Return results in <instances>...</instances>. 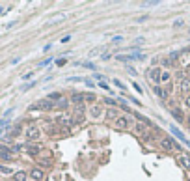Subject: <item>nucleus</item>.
<instances>
[{
    "label": "nucleus",
    "mask_w": 190,
    "mask_h": 181,
    "mask_svg": "<svg viewBox=\"0 0 190 181\" xmlns=\"http://www.w3.org/2000/svg\"><path fill=\"white\" fill-rule=\"evenodd\" d=\"M56 123H58V127H62V129H71V127L77 125V120H75L73 114H60V116L56 118Z\"/></svg>",
    "instance_id": "f257e3e1"
},
{
    "label": "nucleus",
    "mask_w": 190,
    "mask_h": 181,
    "mask_svg": "<svg viewBox=\"0 0 190 181\" xmlns=\"http://www.w3.org/2000/svg\"><path fill=\"white\" fill-rule=\"evenodd\" d=\"M52 108H56V103H52L49 97L41 99V101H37V103H34L30 106V110H52Z\"/></svg>",
    "instance_id": "f03ea898"
},
{
    "label": "nucleus",
    "mask_w": 190,
    "mask_h": 181,
    "mask_svg": "<svg viewBox=\"0 0 190 181\" xmlns=\"http://www.w3.org/2000/svg\"><path fill=\"white\" fill-rule=\"evenodd\" d=\"M114 123H116V129H121V131H125V129H132V127H134L132 118H129V116H120Z\"/></svg>",
    "instance_id": "7ed1b4c3"
},
{
    "label": "nucleus",
    "mask_w": 190,
    "mask_h": 181,
    "mask_svg": "<svg viewBox=\"0 0 190 181\" xmlns=\"http://www.w3.org/2000/svg\"><path fill=\"white\" fill-rule=\"evenodd\" d=\"M25 137H26L28 142H32V140H39V137H41V129L36 127V125H30V127H26V131H25Z\"/></svg>",
    "instance_id": "20e7f679"
},
{
    "label": "nucleus",
    "mask_w": 190,
    "mask_h": 181,
    "mask_svg": "<svg viewBox=\"0 0 190 181\" xmlns=\"http://www.w3.org/2000/svg\"><path fill=\"white\" fill-rule=\"evenodd\" d=\"M162 67H151V69L146 73V77L149 79V80H153L155 84H160V77H162Z\"/></svg>",
    "instance_id": "39448f33"
},
{
    "label": "nucleus",
    "mask_w": 190,
    "mask_h": 181,
    "mask_svg": "<svg viewBox=\"0 0 190 181\" xmlns=\"http://www.w3.org/2000/svg\"><path fill=\"white\" fill-rule=\"evenodd\" d=\"M84 114H86V105H73V116L77 120V123L84 121Z\"/></svg>",
    "instance_id": "423d86ee"
},
{
    "label": "nucleus",
    "mask_w": 190,
    "mask_h": 181,
    "mask_svg": "<svg viewBox=\"0 0 190 181\" xmlns=\"http://www.w3.org/2000/svg\"><path fill=\"white\" fill-rule=\"evenodd\" d=\"M88 114H89V118H93V120H99V118L104 114V110H103L101 105H91L89 110H88Z\"/></svg>",
    "instance_id": "0eeeda50"
},
{
    "label": "nucleus",
    "mask_w": 190,
    "mask_h": 181,
    "mask_svg": "<svg viewBox=\"0 0 190 181\" xmlns=\"http://www.w3.org/2000/svg\"><path fill=\"white\" fill-rule=\"evenodd\" d=\"M11 159H13L11 148H6L4 144H0V161H11Z\"/></svg>",
    "instance_id": "6e6552de"
},
{
    "label": "nucleus",
    "mask_w": 190,
    "mask_h": 181,
    "mask_svg": "<svg viewBox=\"0 0 190 181\" xmlns=\"http://www.w3.org/2000/svg\"><path fill=\"white\" fill-rule=\"evenodd\" d=\"M153 92H155V95H157V97H160L162 101H168V99H170V94L166 92V88H164V86L160 88L158 84H155V86H153Z\"/></svg>",
    "instance_id": "1a4fd4ad"
},
{
    "label": "nucleus",
    "mask_w": 190,
    "mask_h": 181,
    "mask_svg": "<svg viewBox=\"0 0 190 181\" xmlns=\"http://www.w3.org/2000/svg\"><path fill=\"white\" fill-rule=\"evenodd\" d=\"M170 131H172V134H173V137H175V138H177L181 144H186V146L190 144V142H188V138L184 137V134H183V133H181V131H179L175 125H172V127H170Z\"/></svg>",
    "instance_id": "9d476101"
},
{
    "label": "nucleus",
    "mask_w": 190,
    "mask_h": 181,
    "mask_svg": "<svg viewBox=\"0 0 190 181\" xmlns=\"http://www.w3.org/2000/svg\"><path fill=\"white\" fill-rule=\"evenodd\" d=\"M132 116L140 121V123H144V125H147V127H151V129H155V125H153V121L149 120V118H146V116H142L140 112H136V110H132Z\"/></svg>",
    "instance_id": "9b49d317"
},
{
    "label": "nucleus",
    "mask_w": 190,
    "mask_h": 181,
    "mask_svg": "<svg viewBox=\"0 0 190 181\" xmlns=\"http://www.w3.org/2000/svg\"><path fill=\"white\" fill-rule=\"evenodd\" d=\"M25 151H26L28 155L36 157V155L41 153V146H37V144H25Z\"/></svg>",
    "instance_id": "f8f14e48"
},
{
    "label": "nucleus",
    "mask_w": 190,
    "mask_h": 181,
    "mask_svg": "<svg viewBox=\"0 0 190 181\" xmlns=\"http://www.w3.org/2000/svg\"><path fill=\"white\" fill-rule=\"evenodd\" d=\"M175 140H172V138H162L160 140V146H162V149L164 151H172V149H175Z\"/></svg>",
    "instance_id": "ddd939ff"
},
{
    "label": "nucleus",
    "mask_w": 190,
    "mask_h": 181,
    "mask_svg": "<svg viewBox=\"0 0 190 181\" xmlns=\"http://www.w3.org/2000/svg\"><path fill=\"white\" fill-rule=\"evenodd\" d=\"M177 163L181 164V168H184V170H188V172H190V157H188V155L181 153V155H179V159H177Z\"/></svg>",
    "instance_id": "4468645a"
},
{
    "label": "nucleus",
    "mask_w": 190,
    "mask_h": 181,
    "mask_svg": "<svg viewBox=\"0 0 190 181\" xmlns=\"http://www.w3.org/2000/svg\"><path fill=\"white\" fill-rule=\"evenodd\" d=\"M30 177H32L34 181H43L45 172H43L41 168H32V170H30Z\"/></svg>",
    "instance_id": "2eb2a0df"
},
{
    "label": "nucleus",
    "mask_w": 190,
    "mask_h": 181,
    "mask_svg": "<svg viewBox=\"0 0 190 181\" xmlns=\"http://www.w3.org/2000/svg\"><path fill=\"white\" fill-rule=\"evenodd\" d=\"M69 99H71V103H73V105H82V103H86V97H84V94H80V92H75Z\"/></svg>",
    "instance_id": "dca6fc26"
},
{
    "label": "nucleus",
    "mask_w": 190,
    "mask_h": 181,
    "mask_svg": "<svg viewBox=\"0 0 190 181\" xmlns=\"http://www.w3.org/2000/svg\"><path fill=\"white\" fill-rule=\"evenodd\" d=\"M104 114H106V120H117L120 118V108H106L104 110Z\"/></svg>",
    "instance_id": "f3484780"
},
{
    "label": "nucleus",
    "mask_w": 190,
    "mask_h": 181,
    "mask_svg": "<svg viewBox=\"0 0 190 181\" xmlns=\"http://www.w3.org/2000/svg\"><path fill=\"white\" fill-rule=\"evenodd\" d=\"M179 90H181L183 94L188 95V94H190V79H186V77L181 79V82H179Z\"/></svg>",
    "instance_id": "a211bd4d"
},
{
    "label": "nucleus",
    "mask_w": 190,
    "mask_h": 181,
    "mask_svg": "<svg viewBox=\"0 0 190 181\" xmlns=\"http://www.w3.org/2000/svg\"><path fill=\"white\" fill-rule=\"evenodd\" d=\"M170 82H172V73H170L168 69H164V71H162V77H160V84H162V86H168Z\"/></svg>",
    "instance_id": "6ab92c4d"
},
{
    "label": "nucleus",
    "mask_w": 190,
    "mask_h": 181,
    "mask_svg": "<svg viewBox=\"0 0 190 181\" xmlns=\"http://www.w3.org/2000/svg\"><path fill=\"white\" fill-rule=\"evenodd\" d=\"M172 118L177 121V123H181V121H184V116H183V112H181V108H173L172 110Z\"/></svg>",
    "instance_id": "aec40b11"
},
{
    "label": "nucleus",
    "mask_w": 190,
    "mask_h": 181,
    "mask_svg": "<svg viewBox=\"0 0 190 181\" xmlns=\"http://www.w3.org/2000/svg\"><path fill=\"white\" fill-rule=\"evenodd\" d=\"M69 105H71V99L62 97V99L56 103V108H60V110H67V108H69Z\"/></svg>",
    "instance_id": "412c9836"
},
{
    "label": "nucleus",
    "mask_w": 190,
    "mask_h": 181,
    "mask_svg": "<svg viewBox=\"0 0 190 181\" xmlns=\"http://www.w3.org/2000/svg\"><path fill=\"white\" fill-rule=\"evenodd\" d=\"M134 131H136L138 134H142V137H146V134H147V133H146V131H147V125H144V123L138 121V123H134Z\"/></svg>",
    "instance_id": "4be33fe9"
},
{
    "label": "nucleus",
    "mask_w": 190,
    "mask_h": 181,
    "mask_svg": "<svg viewBox=\"0 0 190 181\" xmlns=\"http://www.w3.org/2000/svg\"><path fill=\"white\" fill-rule=\"evenodd\" d=\"M13 179H15V181H26V179H28V174H26L25 170H19V172L13 174Z\"/></svg>",
    "instance_id": "5701e85b"
},
{
    "label": "nucleus",
    "mask_w": 190,
    "mask_h": 181,
    "mask_svg": "<svg viewBox=\"0 0 190 181\" xmlns=\"http://www.w3.org/2000/svg\"><path fill=\"white\" fill-rule=\"evenodd\" d=\"M103 103L108 105V108H117V101L112 99V97H103Z\"/></svg>",
    "instance_id": "b1692460"
},
{
    "label": "nucleus",
    "mask_w": 190,
    "mask_h": 181,
    "mask_svg": "<svg viewBox=\"0 0 190 181\" xmlns=\"http://www.w3.org/2000/svg\"><path fill=\"white\" fill-rule=\"evenodd\" d=\"M77 65H84V67H88V69H91V71H97V65H95L93 62H77Z\"/></svg>",
    "instance_id": "393cba45"
},
{
    "label": "nucleus",
    "mask_w": 190,
    "mask_h": 181,
    "mask_svg": "<svg viewBox=\"0 0 190 181\" xmlns=\"http://www.w3.org/2000/svg\"><path fill=\"white\" fill-rule=\"evenodd\" d=\"M0 174L2 175H11V174H15L10 166H6V164H0Z\"/></svg>",
    "instance_id": "a878e982"
},
{
    "label": "nucleus",
    "mask_w": 190,
    "mask_h": 181,
    "mask_svg": "<svg viewBox=\"0 0 190 181\" xmlns=\"http://www.w3.org/2000/svg\"><path fill=\"white\" fill-rule=\"evenodd\" d=\"M49 99H51L52 103H58V101L62 99V94H60V92H52V94L49 95Z\"/></svg>",
    "instance_id": "bb28decb"
},
{
    "label": "nucleus",
    "mask_w": 190,
    "mask_h": 181,
    "mask_svg": "<svg viewBox=\"0 0 190 181\" xmlns=\"http://www.w3.org/2000/svg\"><path fill=\"white\" fill-rule=\"evenodd\" d=\"M114 84H116L117 88H120V90H123V92H125V90H127V86H125V82H123V80H120V79H114Z\"/></svg>",
    "instance_id": "cd10ccee"
},
{
    "label": "nucleus",
    "mask_w": 190,
    "mask_h": 181,
    "mask_svg": "<svg viewBox=\"0 0 190 181\" xmlns=\"http://www.w3.org/2000/svg\"><path fill=\"white\" fill-rule=\"evenodd\" d=\"M84 97H86L88 103H95V99H97V97H95V94H91V92H89V94H84Z\"/></svg>",
    "instance_id": "c85d7f7f"
},
{
    "label": "nucleus",
    "mask_w": 190,
    "mask_h": 181,
    "mask_svg": "<svg viewBox=\"0 0 190 181\" xmlns=\"http://www.w3.org/2000/svg\"><path fill=\"white\" fill-rule=\"evenodd\" d=\"M36 86V80H32V82H28V84H25L21 88V92H26V90H30V88H34Z\"/></svg>",
    "instance_id": "c756f323"
},
{
    "label": "nucleus",
    "mask_w": 190,
    "mask_h": 181,
    "mask_svg": "<svg viewBox=\"0 0 190 181\" xmlns=\"http://www.w3.org/2000/svg\"><path fill=\"white\" fill-rule=\"evenodd\" d=\"M160 2H158V0H153V2H142V6H144V8H151V6H158Z\"/></svg>",
    "instance_id": "7c9ffc66"
},
{
    "label": "nucleus",
    "mask_w": 190,
    "mask_h": 181,
    "mask_svg": "<svg viewBox=\"0 0 190 181\" xmlns=\"http://www.w3.org/2000/svg\"><path fill=\"white\" fill-rule=\"evenodd\" d=\"M51 62H52V58H45V60H41V62H39V67H47Z\"/></svg>",
    "instance_id": "2f4dec72"
},
{
    "label": "nucleus",
    "mask_w": 190,
    "mask_h": 181,
    "mask_svg": "<svg viewBox=\"0 0 190 181\" xmlns=\"http://www.w3.org/2000/svg\"><path fill=\"white\" fill-rule=\"evenodd\" d=\"M84 84H86L88 88H93V86H97V84H95V82H93L91 79H84Z\"/></svg>",
    "instance_id": "473e14b6"
},
{
    "label": "nucleus",
    "mask_w": 190,
    "mask_h": 181,
    "mask_svg": "<svg viewBox=\"0 0 190 181\" xmlns=\"http://www.w3.org/2000/svg\"><path fill=\"white\" fill-rule=\"evenodd\" d=\"M183 22H184L183 19H175V21H173V26H175V28H181V26H183Z\"/></svg>",
    "instance_id": "72a5a7b5"
},
{
    "label": "nucleus",
    "mask_w": 190,
    "mask_h": 181,
    "mask_svg": "<svg viewBox=\"0 0 190 181\" xmlns=\"http://www.w3.org/2000/svg\"><path fill=\"white\" fill-rule=\"evenodd\" d=\"M127 73H129L131 77H136V75H138V71L134 69V67H127Z\"/></svg>",
    "instance_id": "f704fd0d"
},
{
    "label": "nucleus",
    "mask_w": 190,
    "mask_h": 181,
    "mask_svg": "<svg viewBox=\"0 0 190 181\" xmlns=\"http://www.w3.org/2000/svg\"><path fill=\"white\" fill-rule=\"evenodd\" d=\"M123 41V36H114L112 37V43H121Z\"/></svg>",
    "instance_id": "c9c22d12"
},
{
    "label": "nucleus",
    "mask_w": 190,
    "mask_h": 181,
    "mask_svg": "<svg viewBox=\"0 0 190 181\" xmlns=\"http://www.w3.org/2000/svg\"><path fill=\"white\" fill-rule=\"evenodd\" d=\"M71 39H73V37H71V36H63V37H62V43H69Z\"/></svg>",
    "instance_id": "e433bc0d"
},
{
    "label": "nucleus",
    "mask_w": 190,
    "mask_h": 181,
    "mask_svg": "<svg viewBox=\"0 0 190 181\" xmlns=\"http://www.w3.org/2000/svg\"><path fill=\"white\" fill-rule=\"evenodd\" d=\"M184 106H186V108H190V95H186V97H184Z\"/></svg>",
    "instance_id": "4c0bfd02"
},
{
    "label": "nucleus",
    "mask_w": 190,
    "mask_h": 181,
    "mask_svg": "<svg viewBox=\"0 0 190 181\" xmlns=\"http://www.w3.org/2000/svg\"><path fill=\"white\" fill-rule=\"evenodd\" d=\"M132 86H134V90H136V92H138V94H142V92H144V90H142V88H140V86H138L136 82H132Z\"/></svg>",
    "instance_id": "58836bf2"
},
{
    "label": "nucleus",
    "mask_w": 190,
    "mask_h": 181,
    "mask_svg": "<svg viewBox=\"0 0 190 181\" xmlns=\"http://www.w3.org/2000/svg\"><path fill=\"white\" fill-rule=\"evenodd\" d=\"M144 21H147V15H142V17L136 19V22H144Z\"/></svg>",
    "instance_id": "ea45409f"
},
{
    "label": "nucleus",
    "mask_w": 190,
    "mask_h": 181,
    "mask_svg": "<svg viewBox=\"0 0 190 181\" xmlns=\"http://www.w3.org/2000/svg\"><path fill=\"white\" fill-rule=\"evenodd\" d=\"M65 64V60L63 58H60V60H56V65H63Z\"/></svg>",
    "instance_id": "a19ab883"
},
{
    "label": "nucleus",
    "mask_w": 190,
    "mask_h": 181,
    "mask_svg": "<svg viewBox=\"0 0 190 181\" xmlns=\"http://www.w3.org/2000/svg\"><path fill=\"white\" fill-rule=\"evenodd\" d=\"M99 86H101L103 90H110V88H108V84H104V82H99Z\"/></svg>",
    "instance_id": "79ce46f5"
},
{
    "label": "nucleus",
    "mask_w": 190,
    "mask_h": 181,
    "mask_svg": "<svg viewBox=\"0 0 190 181\" xmlns=\"http://www.w3.org/2000/svg\"><path fill=\"white\" fill-rule=\"evenodd\" d=\"M32 75H34V73H25V75H22V79H25V80H26V79H30Z\"/></svg>",
    "instance_id": "37998d69"
},
{
    "label": "nucleus",
    "mask_w": 190,
    "mask_h": 181,
    "mask_svg": "<svg viewBox=\"0 0 190 181\" xmlns=\"http://www.w3.org/2000/svg\"><path fill=\"white\" fill-rule=\"evenodd\" d=\"M101 58H103V60H110L112 56H110V54H101Z\"/></svg>",
    "instance_id": "c03bdc74"
},
{
    "label": "nucleus",
    "mask_w": 190,
    "mask_h": 181,
    "mask_svg": "<svg viewBox=\"0 0 190 181\" xmlns=\"http://www.w3.org/2000/svg\"><path fill=\"white\" fill-rule=\"evenodd\" d=\"M186 79H190V65L186 67Z\"/></svg>",
    "instance_id": "a18cd8bd"
},
{
    "label": "nucleus",
    "mask_w": 190,
    "mask_h": 181,
    "mask_svg": "<svg viewBox=\"0 0 190 181\" xmlns=\"http://www.w3.org/2000/svg\"><path fill=\"white\" fill-rule=\"evenodd\" d=\"M4 11H10V10H4V8H0V15H2Z\"/></svg>",
    "instance_id": "49530a36"
},
{
    "label": "nucleus",
    "mask_w": 190,
    "mask_h": 181,
    "mask_svg": "<svg viewBox=\"0 0 190 181\" xmlns=\"http://www.w3.org/2000/svg\"><path fill=\"white\" fill-rule=\"evenodd\" d=\"M188 95H190V94H188Z\"/></svg>",
    "instance_id": "de8ad7c7"
}]
</instances>
